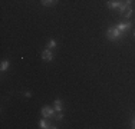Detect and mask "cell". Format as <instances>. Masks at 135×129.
<instances>
[{"mask_svg":"<svg viewBox=\"0 0 135 129\" xmlns=\"http://www.w3.org/2000/svg\"><path fill=\"white\" fill-rule=\"evenodd\" d=\"M25 95H26L27 98H30V96H32V93H30V92H25Z\"/></svg>","mask_w":135,"mask_h":129,"instance_id":"obj_14","label":"cell"},{"mask_svg":"<svg viewBox=\"0 0 135 129\" xmlns=\"http://www.w3.org/2000/svg\"><path fill=\"white\" fill-rule=\"evenodd\" d=\"M55 47H56V42H55V40H50L49 43H47V49L52 50V49H55Z\"/></svg>","mask_w":135,"mask_h":129,"instance_id":"obj_10","label":"cell"},{"mask_svg":"<svg viewBox=\"0 0 135 129\" xmlns=\"http://www.w3.org/2000/svg\"><path fill=\"white\" fill-rule=\"evenodd\" d=\"M39 126H40L42 129H46V128H50V123H49V122H47L46 119L43 118V119H42V121L39 122Z\"/></svg>","mask_w":135,"mask_h":129,"instance_id":"obj_7","label":"cell"},{"mask_svg":"<svg viewBox=\"0 0 135 129\" xmlns=\"http://www.w3.org/2000/svg\"><path fill=\"white\" fill-rule=\"evenodd\" d=\"M134 36H135V32H134Z\"/></svg>","mask_w":135,"mask_h":129,"instance_id":"obj_15","label":"cell"},{"mask_svg":"<svg viewBox=\"0 0 135 129\" xmlns=\"http://www.w3.org/2000/svg\"><path fill=\"white\" fill-rule=\"evenodd\" d=\"M7 67H9V60H4V62L2 63V70L4 72V70H7Z\"/></svg>","mask_w":135,"mask_h":129,"instance_id":"obj_12","label":"cell"},{"mask_svg":"<svg viewBox=\"0 0 135 129\" xmlns=\"http://www.w3.org/2000/svg\"><path fill=\"white\" fill-rule=\"evenodd\" d=\"M42 59L46 60V62H50V60L53 59V53L50 49H45L43 52H42Z\"/></svg>","mask_w":135,"mask_h":129,"instance_id":"obj_4","label":"cell"},{"mask_svg":"<svg viewBox=\"0 0 135 129\" xmlns=\"http://www.w3.org/2000/svg\"><path fill=\"white\" fill-rule=\"evenodd\" d=\"M62 109H63L62 101H60V99H56V101H55V111H56V112H62Z\"/></svg>","mask_w":135,"mask_h":129,"instance_id":"obj_6","label":"cell"},{"mask_svg":"<svg viewBox=\"0 0 135 129\" xmlns=\"http://www.w3.org/2000/svg\"><path fill=\"white\" fill-rule=\"evenodd\" d=\"M62 118H63L62 112H56V113H55V119H56V121H62Z\"/></svg>","mask_w":135,"mask_h":129,"instance_id":"obj_11","label":"cell"},{"mask_svg":"<svg viewBox=\"0 0 135 129\" xmlns=\"http://www.w3.org/2000/svg\"><path fill=\"white\" fill-rule=\"evenodd\" d=\"M57 0H42V4L45 6H50V4H56Z\"/></svg>","mask_w":135,"mask_h":129,"instance_id":"obj_9","label":"cell"},{"mask_svg":"<svg viewBox=\"0 0 135 129\" xmlns=\"http://www.w3.org/2000/svg\"><path fill=\"white\" fill-rule=\"evenodd\" d=\"M42 115H43V118H53L55 109L49 108V106H45V108H42Z\"/></svg>","mask_w":135,"mask_h":129,"instance_id":"obj_2","label":"cell"},{"mask_svg":"<svg viewBox=\"0 0 135 129\" xmlns=\"http://www.w3.org/2000/svg\"><path fill=\"white\" fill-rule=\"evenodd\" d=\"M132 2H134V0H125V2H124V3H125V4H127V6H128V7H129V6H131V4H132Z\"/></svg>","mask_w":135,"mask_h":129,"instance_id":"obj_13","label":"cell"},{"mask_svg":"<svg viewBox=\"0 0 135 129\" xmlns=\"http://www.w3.org/2000/svg\"><path fill=\"white\" fill-rule=\"evenodd\" d=\"M107 37L109 40L115 42V40H119V39L124 37V33H122L118 27H109L107 30Z\"/></svg>","mask_w":135,"mask_h":129,"instance_id":"obj_1","label":"cell"},{"mask_svg":"<svg viewBox=\"0 0 135 129\" xmlns=\"http://www.w3.org/2000/svg\"><path fill=\"white\" fill-rule=\"evenodd\" d=\"M132 12H134V10H132V9H131V7H128V9H127V10H125L124 13H122V14H124V17H127V19H129V17H131V16H132Z\"/></svg>","mask_w":135,"mask_h":129,"instance_id":"obj_8","label":"cell"},{"mask_svg":"<svg viewBox=\"0 0 135 129\" xmlns=\"http://www.w3.org/2000/svg\"><path fill=\"white\" fill-rule=\"evenodd\" d=\"M117 27L119 29L122 33L125 34V33H127V32L131 29V22H128V20H127V22H122V23H118V24H117Z\"/></svg>","mask_w":135,"mask_h":129,"instance_id":"obj_3","label":"cell"},{"mask_svg":"<svg viewBox=\"0 0 135 129\" xmlns=\"http://www.w3.org/2000/svg\"><path fill=\"white\" fill-rule=\"evenodd\" d=\"M119 4H121V0H108V3H107V6L109 9H118Z\"/></svg>","mask_w":135,"mask_h":129,"instance_id":"obj_5","label":"cell"}]
</instances>
